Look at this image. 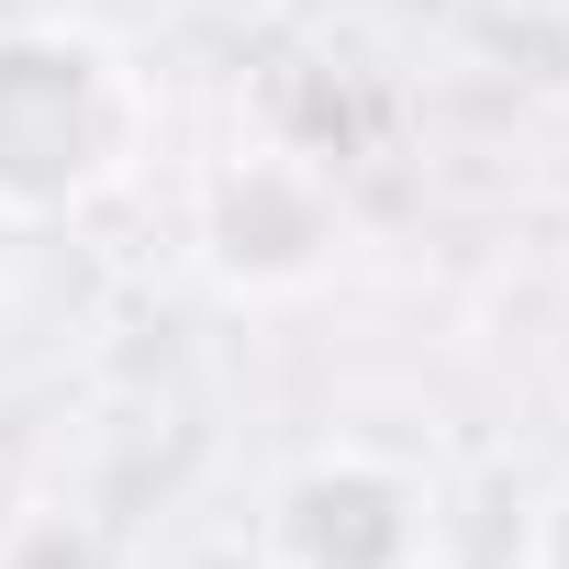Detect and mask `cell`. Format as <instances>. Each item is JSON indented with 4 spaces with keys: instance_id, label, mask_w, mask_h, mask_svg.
<instances>
[{
    "instance_id": "obj_5",
    "label": "cell",
    "mask_w": 569,
    "mask_h": 569,
    "mask_svg": "<svg viewBox=\"0 0 569 569\" xmlns=\"http://www.w3.org/2000/svg\"><path fill=\"white\" fill-rule=\"evenodd\" d=\"M0 234H12V223H0Z\"/></svg>"
},
{
    "instance_id": "obj_3",
    "label": "cell",
    "mask_w": 569,
    "mask_h": 569,
    "mask_svg": "<svg viewBox=\"0 0 569 569\" xmlns=\"http://www.w3.org/2000/svg\"><path fill=\"white\" fill-rule=\"evenodd\" d=\"M336 190L302 157H223L190 201V246L234 302H291L336 268Z\"/></svg>"
},
{
    "instance_id": "obj_1",
    "label": "cell",
    "mask_w": 569,
    "mask_h": 569,
    "mask_svg": "<svg viewBox=\"0 0 569 569\" xmlns=\"http://www.w3.org/2000/svg\"><path fill=\"white\" fill-rule=\"evenodd\" d=\"M157 146L134 57L90 23H0V223H79Z\"/></svg>"
},
{
    "instance_id": "obj_2",
    "label": "cell",
    "mask_w": 569,
    "mask_h": 569,
    "mask_svg": "<svg viewBox=\"0 0 569 569\" xmlns=\"http://www.w3.org/2000/svg\"><path fill=\"white\" fill-rule=\"evenodd\" d=\"M268 569H436V480L391 447H302L257 502Z\"/></svg>"
},
{
    "instance_id": "obj_4",
    "label": "cell",
    "mask_w": 569,
    "mask_h": 569,
    "mask_svg": "<svg viewBox=\"0 0 569 569\" xmlns=\"http://www.w3.org/2000/svg\"><path fill=\"white\" fill-rule=\"evenodd\" d=\"M502 569H569V480L536 491V513L513 525V558H502Z\"/></svg>"
}]
</instances>
